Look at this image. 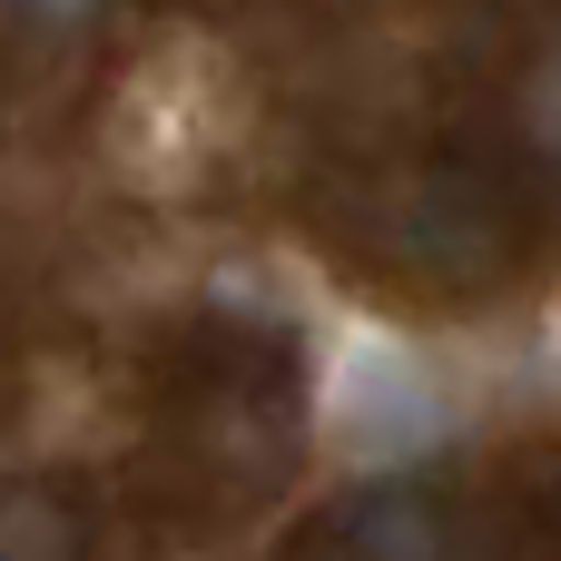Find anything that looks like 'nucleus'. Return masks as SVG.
Listing matches in <instances>:
<instances>
[{
	"instance_id": "1",
	"label": "nucleus",
	"mask_w": 561,
	"mask_h": 561,
	"mask_svg": "<svg viewBox=\"0 0 561 561\" xmlns=\"http://www.w3.org/2000/svg\"><path fill=\"white\" fill-rule=\"evenodd\" d=\"M542 128H552V138H561V69H552V79H542Z\"/></svg>"
},
{
	"instance_id": "2",
	"label": "nucleus",
	"mask_w": 561,
	"mask_h": 561,
	"mask_svg": "<svg viewBox=\"0 0 561 561\" xmlns=\"http://www.w3.org/2000/svg\"><path fill=\"white\" fill-rule=\"evenodd\" d=\"M30 10H49V20H79V10H89V0H30Z\"/></svg>"
}]
</instances>
